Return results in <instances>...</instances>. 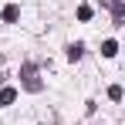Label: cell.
I'll return each mask as SVG.
<instances>
[{
	"mask_svg": "<svg viewBox=\"0 0 125 125\" xmlns=\"http://www.w3.org/2000/svg\"><path fill=\"white\" fill-rule=\"evenodd\" d=\"M108 7H112L115 24H125V3H122V0H108Z\"/></svg>",
	"mask_w": 125,
	"mask_h": 125,
	"instance_id": "7a4b0ae2",
	"label": "cell"
},
{
	"mask_svg": "<svg viewBox=\"0 0 125 125\" xmlns=\"http://www.w3.org/2000/svg\"><path fill=\"white\" fill-rule=\"evenodd\" d=\"M17 17H21V10H17V7H14V3H7V7H3V21H17Z\"/></svg>",
	"mask_w": 125,
	"mask_h": 125,
	"instance_id": "3957f363",
	"label": "cell"
},
{
	"mask_svg": "<svg viewBox=\"0 0 125 125\" xmlns=\"http://www.w3.org/2000/svg\"><path fill=\"white\" fill-rule=\"evenodd\" d=\"M78 21H91V7H88V3L78 7Z\"/></svg>",
	"mask_w": 125,
	"mask_h": 125,
	"instance_id": "ba28073f",
	"label": "cell"
},
{
	"mask_svg": "<svg viewBox=\"0 0 125 125\" xmlns=\"http://www.w3.org/2000/svg\"><path fill=\"white\" fill-rule=\"evenodd\" d=\"M102 54H105V58H115V54H118V44H115V41H105L102 44Z\"/></svg>",
	"mask_w": 125,
	"mask_h": 125,
	"instance_id": "277c9868",
	"label": "cell"
},
{
	"mask_svg": "<svg viewBox=\"0 0 125 125\" xmlns=\"http://www.w3.org/2000/svg\"><path fill=\"white\" fill-rule=\"evenodd\" d=\"M14 98H17V91H14V88H3V91H0V105H10Z\"/></svg>",
	"mask_w": 125,
	"mask_h": 125,
	"instance_id": "8992f818",
	"label": "cell"
},
{
	"mask_svg": "<svg viewBox=\"0 0 125 125\" xmlns=\"http://www.w3.org/2000/svg\"><path fill=\"white\" fill-rule=\"evenodd\" d=\"M81 54H84V47H81V44H71V47H68V61H78Z\"/></svg>",
	"mask_w": 125,
	"mask_h": 125,
	"instance_id": "5b68a950",
	"label": "cell"
},
{
	"mask_svg": "<svg viewBox=\"0 0 125 125\" xmlns=\"http://www.w3.org/2000/svg\"><path fill=\"white\" fill-rule=\"evenodd\" d=\"M21 78H24V88H27V91H41V78H37V68H34V64H24Z\"/></svg>",
	"mask_w": 125,
	"mask_h": 125,
	"instance_id": "6da1fadb",
	"label": "cell"
},
{
	"mask_svg": "<svg viewBox=\"0 0 125 125\" xmlns=\"http://www.w3.org/2000/svg\"><path fill=\"white\" fill-rule=\"evenodd\" d=\"M108 98H112V102H122V98H125V91L118 88V84H112V88H108Z\"/></svg>",
	"mask_w": 125,
	"mask_h": 125,
	"instance_id": "52a82bcc",
	"label": "cell"
}]
</instances>
